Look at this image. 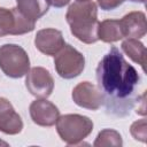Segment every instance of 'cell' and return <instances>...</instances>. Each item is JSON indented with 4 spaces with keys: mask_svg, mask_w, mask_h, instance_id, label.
<instances>
[{
    "mask_svg": "<svg viewBox=\"0 0 147 147\" xmlns=\"http://www.w3.org/2000/svg\"><path fill=\"white\" fill-rule=\"evenodd\" d=\"M23 129V121L11 103L0 98V131L6 134H17Z\"/></svg>",
    "mask_w": 147,
    "mask_h": 147,
    "instance_id": "11",
    "label": "cell"
},
{
    "mask_svg": "<svg viewBox=\"0 0 147 147\" xmlns=\"http://www.w3.org/2000/svg\"><path fill=\"white\" fill-rule=\"evenodd\" d=\"M146 127H147L146 119L142 118V119H139V121L132 123V125L130 127V132L136 140L146 142V138H147V129Z\"/></svg>",
    "mask_w": 147,
    "mask_h": 147,
    "instance_id": "17",
    "label": "cell"
},
{
    "mask_svg": "<svg viewBox=\"0 0 147 147\" xmlns=\"http://www.w3.org/2000/svg\"><path fill=\"white\" fill-rule=\"evenodd\" d=\"M93 130V122L86 116L67 114L56 121V131L67 145H78Z\"/></svg>",
    "mask_w": 147,
    "mask_h": 147,
    "instance_id": "3",
    "label": "cell"
},
{
    "mask_svg": "<svg viewBox=\"0 0 147 147\" xmlns=\"http://www.w3.org/2000/svg\"><path fill=\"white\" fill-rule=\"evenodd\" d=\"M25 86L36 98L45 99L49 96L54 90V79L51 72L45 68L34 67L26 74Z\"/></svg>",
    "mask_w": 147,
    "mask_h": 147,
    "instance_id": "7",
    "label": "cell"
},
{
    "mask_svg": "<svg viewBox=\"0 0 147 147\" xmlns=\"http://www.w3.org/2000/svg\"><path fill=\"white\" fill-rule=\"evenodd\" d=\"M34 45L39 52L51 56L57 54L65 44L61 31L53 28H46L37 32Z\"/></svg>",
    "mask_w": 147,
    "mask_h": 147,
    "instance_id": "10",
    "label": "cell"
},
{
    "mask_svg": "<svg viewBox=\"0 0 147 147\" xmlns=\"http://www.w3.org/2000/svg\"><path fill=\"white\" fill-rule=\"evenodd\" d=\"M129 1H132V2H141V3H145L146 0H129Z\"/></svg>",
    "mask_w": 147,
    "mask_h": 147,
    "instance_id": "20",
    "label": "cell"
},
{
    "mask_svg": "<svg viewBox=\"0 0 147 147\" xmlns=\"http://www.w3.org/2000/svg\"><path fill=\"white\" fill-rule=\"evenodd\" d=\"M65 20L71 33L85 44H93L98 37V7L93 0H76L67 10Z\"/></svg>",
    "mask_w": 147,
    "mask_h": 147,
    "instance_id": "2",
    "label": "cell"
},
{
    "mask_svg": "<svg viewBox=\"0 0 147 147\" xmlns=\"http://www.w3.org/2000/svg\"><path fill=\"white\" fill-rule=\"evenodd\" d=\"M29 110L33 123L40 126H53L60 117L59 108L46 99L34 100Z\"/></svg>",
    "mask_w": 147,
    "mask_h": 147,
    "instance_id": "9",
    "label": "cell"
},
{
    "mask_svg": "<svg viewBox=\"0 0 147 147\" xmlns=\"http://www.w3.org/2000/svg\"><path fill=\"white\" fill-rule=\"evenodd\" d=\"M0 69L11 78H21L30 70V59L25 49L15 44L0 46Z\"/></svg>",
    "mask_w": 147,
    "mask_h": 147,
    "instance_id": "4",
    "label": "cell"
},
{
    "mask_svg": "<svg viewBox=\"0 0 147 147\" xmlns=\"http://www.w3.org/2000/svg\"><path fill=\"white\" fill-rule=\"evenodd\" d=\"M55 70L60 77L71 79L79 76L85 67L84 55L71 45H64L54 59Z\"/></svg>",
    "mask_w": 147,
    "mask_h": 147,
    "instance_id": "5",
    "label": "cell"
},
{
    "mask_svg": "<svg viewBox=\"0 0 147 147\" xmlns=\"http://www.w3.org/2000/svg\"><path fill=\"white\" fill-rule=\"evenodd\" d=\"M98 37L105 42H115L124 38L119 20H105L99 23Z\"/></svg>",
    "mask_w": 147,
    "mask_h": 147,
    "instance_id": "14",
    "label": "cell"
},
{
    "mask_svg": "<svg viewBox=\"0 0 147 147\" xmlns=\"http://www.w3.org/2000/svg\"><path fill=\"white\" fill-rule=\"evenodd\" d=\"M0 146H5V147H6V146H8V144H7L6 141H2V140L0 139Z\"/></svg>",
    "mask_w": 147,
    "mask_h": 147,
    "instance_id": "21",
    "label": "cell"
},
{
    "mask_svg": "<svg viewBox=\"0 0 147 147\" xmlns=\"http://www.w3.org/2000/svg\"><path fill=\"white\" fill-rule=\"evenodd\" d=\"M98 88L108 114L126 116L137 102L140 77L116 47L101 59L96 67Z\"/></svg>",
    "mask_w": 147,
    "mask_h": 147,
    "instance_id": "1",
    "label": "cell"
},
{
    "mask_svg": "<svg viewBox=\"0 0 147 147\" xmlns=\"http://www.w3.org/2000/svg\"><path fill=\"white\" fill-rule=\"evenodd\" d=\"M96 2L103 10H113L119 7L124 2V0H96Z\"/></svg>",
    "mask_w": 147,
    "mask_h": 147,
    "instance_id": "18",
    "label": "cell"
},
{
    "mask_svg": "<svg viewBox=\"0 0 147 147\" xmlns=\"http://www.w3.org/2000/svg\"><path fill=\"white\" fill-rule=\"evenodd\" d=\"M123 52L136 63L140 64L142 70L146 71V47L141 41L134 38H127L122 42Z\"/></svg>",
    "mask_w": 147,
    "mask_h": 147,
    "instance_id": "15",
    "label": "cell"
},
{
    "mask_svg": "<svg viewBox=\"0 0 147 147\" xmlns=\"http://www.w3.org/2000/svg\"><path fill=\"white\" fill-rule=\"evenodd\" d=\"M48 5L53 6V7H56V8H62L64 6H67L70 0H46Z\"/></svg>",
    "mask_w": 147,
    "mask_h": 147,
    "instance_id": "19",
    "label": "cell"
},
{
    "mask_svg": "<svg viewBox=\"0 0 147 147\" xmlns=\"http://www.w3.org/2000/svg\"><path fill=\"white\" fill-rule=\"evenodd\" d=\"M16 3L18 11L33 22L42 17L49 7L46 0H16Z\"/></svg>",
    "mask_w": 147,
    "mask_h": 147,
    "instance_id": "13",
    "label": "cell"
},
{
    "mask_svg": "<svg viewBox=\"0 0 147 147\" xmlns=\"http://www.w3.org/2000/svg\"><path fill=\"white\" fill-rule=\"evenodd\" d=\"M34 25L36 22L25 17L17 8L7 9L0 7V37L24 34L33 31Z\"/></svg>",
    "mask_w": 147,
    "mask_h": 147,
    "instance_id": "6",
    "label": "cell"
},
{
    "mask_svg": "<svg viewBox=\"0 0 147 147\" xmlns=\"http://www.w3.org/2000/svg\"><path fill=\"white\" fill-rule=\"evenodd\" d=\"M119 23L124 37L139 39L146 34V15L142 11H131L123 16Z\"/></svg>",
    "mask_w": 147,
    "mask_h": 147,
    "instance_id": "12",
    "label": "cell"
},
{
    "mask_svg": "<svg viewBox=\"0 0 147 147\" xmlns=\"http://www.w3.org/2000/svg\"><path fill=\"white\" fill-rule=\"evenodd\" d=\"M71 95L77 106L90 110H98L103 103L99 88L90 82H82L77 84L74 87Z\"/></svg>",
    "mask_w": 147,
    "mask_h": 147,
    "instance_id": "8",
    "label": "cell"
},
{
    "mask_svg": "<svg viewBox=\"0 0 147 147\" xmlns=\"http://www.w3.org/2000/svg\"><path fill=\"white\" fill-rule=\"evenodd\" d=\"M123 145L122 137L121 134L113 130V129H105L99 132L93 146L95 147H101V146H116L119 147Z\"/></svg>",
    "mask_w": 147,
    "mask_h": 147,
    "instance_id": "16",
    "label": "cell"
}]
</instances>
